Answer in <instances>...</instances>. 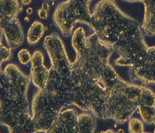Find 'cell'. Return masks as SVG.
I'll return each instance as SVG.
<instances>
[{
	"label": "cell",
	"instance_id": "obj_1",
	"mask_svg": "<svg viewBox=\"0 0 155 133\" xmlns=\"http://www.w3.org/2000/svg\"><path fill=\"white\" fill-rule=\"evenodd\" d=\"M101 39L119 54L114 64L129 67V73L147 61L150 46L146 42L141 27L118 6L112 8L105 18Z\"/></svg>",
	"mask_w": 155,
	"mask_h": 133
},
{
	"label": "cell",
	"instance_id": "obj_2",
	"mask_svg": "<svg viewBox=\"0 0 155 133\" xmlns=\"http://www.w3.org/2000/svg\"><path fill=\"white\" fill-rule=\"evenodd\" d=\"M71 44L76 53L71 72L87 76L104 92L114 86L121 78L110 64L114 49L93 32L87 34L82 27L75 28Z\"/></svg>",
	"mask_w": 155,
	"mask_h": 133
},
{
	"label": "cell",
	"instance_id": "obj_3",
	"mask_svg": "<svg viewBox=\"0 0 155 133\" xmlns=\"http://www.w3.org/2000/svg\"><path fill=\"white\" fill-rule=\"evenodd\" d=\"M144 87L122 79L106 90L104 99L105 116L120 124L128 122L141 104Z\"/></svg>",
	"mask_w": 155,
	"mask_h": 133
},
{
	"label": "cell",
	"instance_id": "obj_4",
	"mask_svg": "<svg viewBox=\"0 0 155 133\" xmlns=\"http://www.w3.org/2000/svg\"><path fill=\"white\" fill-rule=\"evenodd\" d=\"M93 1L66 0L57 5L53 14V21L63 35H71L77 24L89 27Z\"/></svg>",
	"mask_w": 155,
	"mask_h": 133
},
{
	"label": "cell",
	"instance_id": "obj_5",
	"mask_svg": "<svg viewBox=\"0 0 155 133\" xmlns=\"http://www.w3.org/2000/svg\"><path fill=\"white\" fill-rule=\"evenodd\" d=\"M61 107L52 93L38 90L32 97L30 114L35 132L49 133Z\"/></svg>",
	"mask_w": 155,
	"mask_h": 133
},
{
	"label": "cell",
	"instance_id": "obj_6",
	"mask_svg": "<svg viewBox=\"0 0 155 133\" xmlns=\"http://www.w3.org/2000/svg\"><path fill=\"white\" fill-rule=\"evenodd\" d=\"M3 82L7 93L15 101L28 104V93L31 82L30 76L22 72L18 66L7 64L2 71Z\"/></svg>",
	"mask_w": 155,
	"mask_h": 133
},
{
	"label": "cell",
	"instance_id": "obj_7",
	"mask_svg": "<svg viewBox=\"0 0 155 133\" xmlns=\"http://www.w3.org/2000/svg\"><path fill=\"white\" fill-rule=\"evenodd\" d=\"M43 47L53 71L62 76H67L72 73V62L69 59L64 43L58 34L52 33L46 36Z\"/></svg>",
	"mask_w": 155,
	"mask_h": 133
},
{
	"label": "cell",
	"instance_id": "obj_8",
	"mask_svg": "<svg viewBox=\"0 0 155 133\" xmlns=\"http://www.w3.org/2000/svg\"><path fill=\"white\" fill-rule=\"evenodd\" d=\"M78 115L73 107L62 106L49 133H78Z\"/></svg>",
	"mask_w": 155,
	"mask_h": 133
},
{
	"label": "cell",
	"instance_id": "obj_9",
	"mask_svg": "<svg viewBox=\"0 0 155 133\" xmlns=\"http://www.w3.org/2000/svg\"><path fill=\"white\" fill-rule=\"evenodd\" d=\"M49 70L45 65V58L40 50H35L32 54L31 62V83L38 90H45L47 86Z\"/></svg>",
	"mask_w": 155,
	"mask_h": 133
},
{
	"label": "cell",
	"instance_id": "obj_10",
	"mask_svg": "<svg viewBox=\"0 0 155 133\" xmlns=\"http://www.w3.org/2000/svg\"><path fill=\"white\" fill-rule=\"evenodd\" d=\"M1 35L7 46L15 49L21 46L24 40V34L18 18L1 24Z\"/></svg>",
	"mask_w": 155,
	"mask_h": 133
},
{
	"label": "cell",
	"instance_id": "obj_11",
	"mask_svg": "<svg viewBox=\"0 0 155 133\" xmlns=\"http://www.w3.org/2000/svg\"><path fill=\"white\" fill-rule=\"evenodd\" d=\"M127 2H140L144 6L141 28L149 36L155 35V0H123Z\"/></svg>",
	"mask_w": 155,
	"mask_h": 133
},
{
	"label": "cell",
	"instance_id": "obj_12",
	"mask_svg": "<svg viewBox=\"0 0 155 133\" xmlns=\"http://www.w3.org/2000/svg\"><path fill=\"white\" fill-rule=\"evenodd\" d=\"M22 10L18 0H1V24L18 18Z\"/></svg>",
	"mask_w": 155,
	"mask_h": 133
},
{
	"label": "cell",
	"instance_id": "obj_13",
	"mask_svg": "<svg viewBox=\"0 0 155 133\" xmlns=\"http://www.w3.org/2000/svg\"><path fill=\"white\" fill-rule=\"evenodd\" d=\"M96 127V120L94 115L87 112H83L78 114V133H94Z\"/></svg>",
	"mask_w": 155,
	"mask_h": 133
},
{
	"label": "cell",
	"instance_id": "obj_14",
	"mask_svg": "<svg viewBox=\"0 0 155 133\" xmlns=\"http://www.w3.org/2000/svg\"><path fill=\"white\" fill-rule=\"evenodd\" d=\"M45 33V27L39 21H35L31 24L26 34V41L31 45H35L42 39Z\"/></svg>",
	"mask_w": 155,
	"mask_h": 133
},
{
	"label": "cell",
	"instance_id": "obj_15",
	"mask_svg": "<svg viewBox=\"0 0 155 133\" xmlns=\"http://www.w3.org/2000/svg\"><path fill=\"white\" fill-rule=\"evenodd\" d=\"M138 111L144 123L151 125L155 123V106L141 107Z\"/></svg>",
	"mask_w": 155,
	"mask_h": 133
},
{
	"label": "cell",
	"instance_id": "obj_16",
	"mask_svg": "<svg viewBox=\"0 0 155 133\" xmlns=\"http://www.w3.org/2000/svg\"><path fill=\"white\" fill-rule=\"evenodd\" d=\"M144 124L141 118L132 117L128 121V130L129 133H143L145 129Z\"/></svg>",
	"mask_w": 155,
	"mask_h": 133
},
{
	"label": "cell",
	"instance_id": "obj_17",
	"mask_svg": "<svg viewBox=\"0 0 155 133\" xmlns=\"http://www.w3.org/2000/svg\"><path fill=\"white\" fill-rule=\"evenodd\" d=\"M3 37H1V64L8 62L11 58L13 49L3 44Z\"/></svg>",
	"mask_w": 155,
	"mask_h": 133
},
{
	"label": "cell",
	"instance_id": "obj_18",
	"mask_svg": "<svg viewBox=\"0 0 155 133\" xmlns=\"http://www.w3.org/2000/svg\"><path fill=\"white\" fill-rule=\"evenodd\" d=\"M32 55L26 49H21L18 54V58L20 64L22 65H27L31 63Z\"/></svg>",
	"mask_w": 155,
	"mask_h": 133
},
{
	"label": "cell",
	"instance_id": "obj_19",
	"mask_svg": "<svg viewBox=\"0 0 155 133\" xmlns=\"http://www.w3.org/2000/svg\"><path fill=\"white\" fill-rule=\"evenodd\" d=\"M38 15L42 20H46L48 17V11L40 8L38 11Z\"/></svg>",
	"mask_w": 155,
	"mask_h": 133
},
{
	"label": "cell",
	"instance_id": "obj_20",
	"mask_svg": "<svg viewBox=\"0 0 155 133\" xmlns=\"http://www.w3.org/2000/svg\"><path fill=\"white\" fill-rule=\"evenodd\" d=\"M41 8H42L43 10H45L46 11H48L49 8H50V6H49V5L48 3H44L42 5Z\"/></svg>",
	"mask_w": 155,
	"mask_h": 133
},
{
	"label": "cell",
	"instance_id": "obj_21",
	"mask_svg": "<svg viewBox=\"0 0 155 133\" xmlns=\"http://www.w3.org/2000/svg\"><path fill=\"white\" fill-rule=\"evenodd\" d=\"M21 3L25 6H29L32 2V0H21Z\"/></svg>",
	"mask_w": 155,
	"mask_h": 133
},
{
	"label": "cell",
	"instance_id": "obj_22",
	"mask_svg": "<svg viewBox=\"0 0 155 133\" xmlns=\"http://www.w3.org/2000/svg\"><path fill=\"white\" fill-rule=\"evenodd\" d=\"M32 13H33V10L31 8H28L26 9V13L28 15H31V14H32Z\"/></svg>",
	"mask_w": 155,
	"mask_h": 133
},
{
	"label": "cell",
	"instance_id": "obj_23",
	"mask_svg": "<svg viewBox=\"0 0 155 133\" xmlns=\"http://www.w3.org/2000/svg\"><path fill=\"white\" fill-rule=\"evenodd\" d=\"M43 1H45L47 2H50V1H55V0H43Z\"/></svg>",
	"mask_w": 155,
	"mask_h": 133
},
{
	"label": "cell",
	"instance_id": "obj_24",
	"mask_svg": "<svg viewBox=\"0 0 155 133\" xmlns=\"http://www.w3.org/2000/svg\"></svg>",
	"mask_w": 155,
	"mask_h": 133
}]
</instances>
